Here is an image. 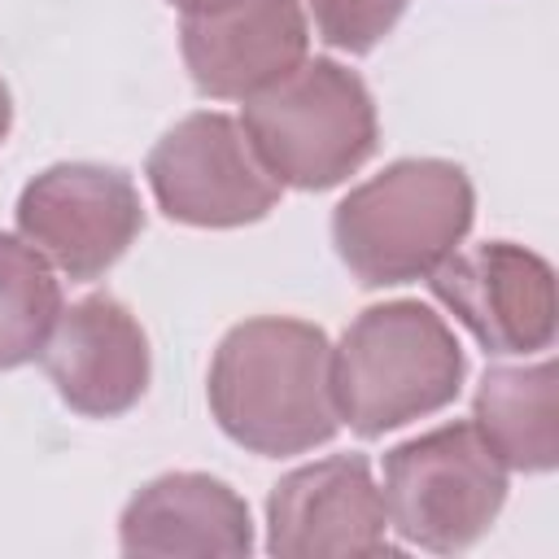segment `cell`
Masks as SVG:
<instances>
[{"label":"cell","mask_w":559,"mask_h":559,"mask_svg":"<svg viewBox=\"0 0 559 559\" xmlns=\"http://www.w3.org/2000/svg\"><path fill=\"white\" fill-rule=\"evenodd\" d=\"M39 358L57 397L87 419L127 415L144 397L153 371L140 319L109 293H92L70 310L61 306Z\"/></svg>","instance_id":"8fae6325"},{"label":"cell","mask_w":559,"mask_h":559,"mask_svg":"<svg viewBox=\"0 0 559 559\" xmlns=\"http://www.w3.org/2000/svg\"><path fill=\"white\" fill-rule=\"evenodd\" d=\"M9 122H13V105H9V87L0 83V144H4V135H9Z\"/></svg>","instance_id":"2e32d148"},{"label":"cell","mask_w":559,"mask_h":559,"mask_svg":"<svg viewBox=\"0 0 559 559\" xmlns=\"http://www.w3.org/2000/svg\"><path fill=\"white\" fill-rule=\"evenodd\" d=\"M380 493L389 528L406 546L454 555L493 528L507 502V463L472 419H459L393 445Z\"/></svg>","instance_id":"5b68a950"},{"label":"cell","mask_w":559,"mask_h":559,"mask_svg":"<svg viewBox=\"0 0 559 559\" xmlns=\"http://www.w3.org/2000/svg\"><path fill=\"white\" fill-rule=\"evenodd\" d=\"M205 397L218 428L262 459L306 454L341 428L332 341L323 328L288 314L236 323L210 358Z\"/></svg>","instance_id":"6da1fadb"},{"label":"cell","mask_w":559,"mask_h":559,"mask_svg":"<svg viewBox=\"0 0 559 559\" xmlns=\"http://www.w3.org/2000/svg\"><path fill=\"white\" fill-rule=\"evenodd\" d=\"M472 424L507 472L542 476L559 463V384L555 362L489 367L472 397Z\"/></svg>","instance_id":"4fadbf2b"},{"label":"cell","mask_w":559,"mask_h":559,"mask_svg":"<svg viewBox=\"0 0 559 559\" xmlns=\"http://www.w3.org/2000/svg\"><path fill=\"white\" fill-rule=\"evenodd\" d=\"M144 210L127 170L96 162H57L17 197V231L61 275H105L140 236Z\"/></svg>","instance_id":"52a82bcc"},{"label":"cell","mask_w":559,"mask_h":559,"mask_svg":"<svg viewBox=\"0 0 559 559\" xmlns=\"http://www.w3.org/2000/svg\"><path fill=\"white\" fill-rule=\"evenodd\" d=\"M467 376V354L450 323L424 301L367 306L332 345V397L358 437H384L411 419L445 411Z\"/></svg>","instance_id":"3957f363"},{"label":"cell","mask_w":559,"mask_h":559,"mask_svg":"<svg viewBox=\"0 0 559 559\" xmlns=\"http://www.w3.org/2000/svg\"><path fill=\"white\" fill-rule=\"evenodd\" d=\"M240 127L280 188L323 192L376 153V100L367 83L332 61L306 57L280 83L245 100Z\"/></svg>","instance_id":"277c9868"},{"label":"cell","mask_w":559,"mask_h":559,"mask_svg":"<svg viewBox=\"0 0 559 559\" xmlns=\"http://www.w3.org/2000/svg\"><path fill=\"white\" fill-rule=\"evenodd\" d=\"M122 555H223L253 550L249 502L218 476L166 472L131 493L118 520Z\"/></svg>","instance_id":"7c38bea8"},{"label":"cell","mask_w":559,"mask_h":559,"mask_svg":"<svg viewBox=\"0 0 559 559\" xmlns=\"http://www.w3.org/2000/svg\"><path fill=\"white\" fill-rule=\"evenodd\" d=\"M170 4H175V9H188V4H192V0H170Z\"/></svg>","instance_id":"e0dca14e"},{"label":"cell","mask_w":559,"mask_h":559,"mask_svg":"<svg viewBox=\"0 0 559 559\" xmlns=\"http://www.w3.org/2000/svg\"><path fill=\"white\" fill-rule=\"evenodd\" d=\"M266 550L275 559L397 555L371 463L362 454H328L280 476L266 493Z\"/></svg>","instance_id":"ba28073f"},{"label":"cell","mask_w":559,"mask_h":559,"mask_svg":"<svg viewBox=\"0 0 559 559\" xmlns=\"http://www.w3.org/2000/svg\"><path fill=\"white\" fill-rule=\"evenodd\" d=\"M61 314L52 262L22 236L0 231V371L35 362Z\"/></svg>","instance_id":"5bb4252c"},{"label":"cell","mask_w":559,"mask_h":559,"mask_svg":"<svg viewBox=\"0 0 559 559\" xmlns=\"http://www.w3.org/2000/svg\"><path fill=\"white\" fill-rule=\"evenodd\" d=\"M428 288L485 354H537L555 341V271L515 240L454 249L428 275Z\"/></svg>","instance_id":"9c48e42d"},{"label":"cell","mask_w":559,"mask_h":559,"mask_svg":"<svg viewBox=\"0 0 559 559\" xmlns=\"http://www.w3.org/2000/svg\"><path fill=\"white\" fill-rule=\"evenodd\" d=\"M179 52L201 96L249 100L306 61L301 0H192L179 9Z\"/></svg>","instance_id":"30bf717a"},{"label":"cell","mask_w":559,"mask_h":559,"mask_svg":"<svg viewBox=\"0 0 559 559\" xmlns=\"http://www.w3.org/2000/svg\"><path fill=\"white\" fill-rule=\"evenodd\" d=\"M476 192L445 157H402L332 210L336 258L362 288L428 280L472 231Z\"/></svg>","instance_id":"7a4b0ae2"},{"label":"cell","mask_w":559,"mask_h":559,"mask_svg":"<svg viewBox=\"0 0 559 559\" xmlns=\"http://www.w3.org/2000/svg\"><path fill=\"white\" fill-rule=\"evenodd\" d=\"M306 4L323 44L362 57L402 22L411 0H306Z\"/></svg>","instance_id":"9a60e30c"},{"label":"cell","mask_w":559,"mask_h":559,"mask_svg":"<svg viewBox=\"0 0 559 559\" xmlns=\"http://www.w3.org/2000/svg\"><path fill=\"white\" fill-rule=\"evenodd\" d=\"M153 201L188 227H245L275 210L280 183L253 153L245 127L218 109L179 118L144 162Z\"/></svg>","instance_id":"8992f818"}]
</instances>
